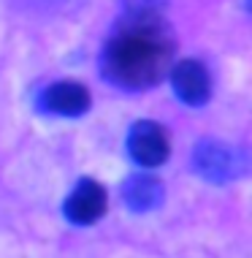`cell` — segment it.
I'll use <instances>...</instances> for the list:
<instances>
[{"label": "cell", "instance_id": "cell-1", "mask_svg": "<svg viewBox=\"0 0 252 258\" xmlns=\"http://www.w3.org/2000/svg\"><path fill=\"white\" fill-rule=\"evenodd\" d=\"M177 36L157 0H130L111 27L101 54L103 76L122 90H149L165 79Z\"/></svg>", "mask_w": 252, "mask_h": 258}, {"label": "cell", "instance_id": "cell-2", "mask_svg": "<svg viewBox=\"0 0 252 258\" xmlns=\"http://www.w3.org/2000/svg\"><path fill=\"white\" fill-rule=\"evenodd\" d=\"M193 166L209 182H230L247 174V155L217 139H201L193 150Z\"/></svg>", "mask_w": 252, "mask_h": 258}, {"label": "cell", "instance_id": "cell-3", "mask_svg": "<svg viewBox=\"0 0 252 258\" xmlns=\"http://www.w3.org/2000/svg\"><path fill=\"white\" fill-rule=\"evenodd\" d=\"M128 152L144 169H157L171 158V139L168 131L155 120H138L133 122L128 134Z\"/></svg>", "mask_w": 252, "mask_h": 258}, {"label": "cell", "instance_id": "cell-4", "mask_svg": "<svg viewBox=\"0 0 252 258\" xmlns=\"http://www.w3.org/2000/svg\"><path fill=\"white\" fill-rule=\"evenodd\" d=\"M109 207V196L106 187H103L98 179H79V185L68 193L65 204H62V212L65 218L76 223V226H93L106 215Z\"/></svg>", "mask_w": 252, "mask_h": 258}, {"label": "cell", "instance_id": "cell-5", "mask_svg": "<svg viewBox=\"0 0 252 258\" xmlns=\"http://www.w3.org/2000/svg\"><path fill=\"white\" fill-rule=\"evenodd\" d=\"M171 87L177 98L187 106H204L212 98V76L201 60H179L171 66Z\"/></svg>", "mask_w": 252, "mask_h": 258}, {"label": "cell", "instance_id": "cell-6", "mask_svg": "<svg viewBox=\"0 0 252 258\" xmlns=\"http://www.w3.org/2000/svg\"><path fill=\"white\" fill-rule=\"evenodd\" d=\"M38 101L49 114H57V117H81L90 111V106H93L90 90L84 87L81 82H71V79L49 85L44 93H41Z\"/></svg>", "mask_w": 252, "mask_h": 258}, {"label": "cell", "instance_id": "cell-7", "mask_svg": "<svg viewBox=\"0 0 252 258\" xmlns=\"http://www.w3.org/2000/svg\"><path fill=\"white\" fill-rule=\"evenodd\" d=\"M163 196H165V187L152 174H133L122 185V199L133 212H149V209L160 207Z\"/></svg>", "mask_w": 252, "mask_h": 258}]
</instances>
